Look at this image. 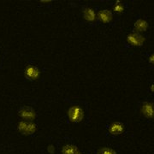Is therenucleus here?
<instances>
[{"label":"nucleus","instance_id":"obj_14","mask_svg":"<svg viewBox=\"0 0 154 154\" xmlns=\"http://www.w3.org/2000/svg\"><path fill=\"white\" fill-rule=\"evenodd\" d=\"M47 150H48V152H49L50 153L52 154V153H53V152H54V147H53L52 146H50Z\"/></svg>","mask_w":154,"mask_h":154},{"label":"nucleus","instance_id":"obj_7","mask_svg":"<svg viewBox=\"0 0 154 154\" xmlns=\"http://www.w3.org/2000/svg\"><path fill=\"white\" fill-rule=\"evenodd\" d=\"M113 18L112 12L108 10H104V11H100L98 13V19L103 23H109L111 22Z\"/></svg>","mask_w":154,"mask_h":154},{"label":"nucleus","instance_id":"obj_11","mask_svg":"<svg viewBox=\"0 0 154 154\" xmlns=\"http://www.w3.org/2000/svg\"><path fill=\"white\" fill-rule=\"evenodd\" d=\"M77 152H78L77 147L73 145H67L62 150L63 154H76Z\"/></svg>","mask_w":154,"mask_h":154},{"label":"nucleus","instance_id":"obj_1","mask_svg":"<svg viewBox=\"0 0 154 154\" xmlns=\"http://www.w3.org/2000/svg\"><path fill=\"white\" fill-rule=\"evenodd\" d=\"M68 116L72 122H80L84 117V111L80 106L74 105L68 110Z\"/></svg>","mask_w":154,"mask_h":154},{"label":"nucleus","instance_id":"obj_8","mask_svg":"<svg viewBox=\"0 0 154 154\" xmlns=\"http://www.w3.org/2000/svg\"><path fill=\"white\" fill-rule=\"evenodd\" d=\"M141 112L146 117L152 118L153 117V105L152 103L146 102L141 106Z\"/></svg>","mask_w":154,"mask_h":154},{"label":"nucleus","instance_id":"obj_12","mask_svg":"<svg viewBox=\"0 0 154 154\" xmlns=\"http://www.w3.org/2000/svg\"><path fill=\"white\" fill-rule=\"evenodd\" d=\"M98 154H116V152L113 149L109 148V147H104V148H101L99 150Z\"/></svg>","mask_w":154,"mask_h":154},{"label":"nucleus","instance_id":"obj_2","mask_svg":"<svg viewBox=\"0 0 154 154\" xmlns=\"http://www.w3.org/2000/svg\"><path fill=\"white\" fill-rule=\"evenodd\" d=\"M18 114L24 121L31 122L36 117V113H35L34 110L28 106H24V107L21 108L18 111Z\"/></svg>","mask_w":154,"mask_h":154},{"label":"nucleus","instance_id":"obj_16","mask_svg":"<svg viewBox=\"0 0 154 154\" xmlns=\"http://www.w3.org/2000/svg\"><path fill=\"white\" fill-rule=\"evenodd\" d=\"M76 154H82V153H79V152H77V153Z\"/></svg>","mask_w":154,"mask_h":154},{"label":"nucleus","instance_id":"obj_10","mask_svg":"<svg viewBox=\"0 0 154 154\" xmlns=\"http://www.w3.org/2000/svg\"><path fill=\"white\" fill-rule=\"evenodd\" d=\"M83 16L84 18L88 21V22H94L95 19H96V14L93 9H90V8H86L84 9L83 11Z\"/></svg>","mask_w":154,"mask_h":154},{"label":"nucleus","instance_id":"obj_9","mask_svg":"<svg viewBox=\"0 0 154 154\" xmlns=\"http://www.w3.org/2000/svg\"><path fill=\"white\" fill-rule=\"evenodd\" d=\"M134 30H135L136 33H142V32H145V31L147 30V28H148V23L146 22V21L142 20V19H140V20H138L137 22L134 23Z\"/></svg>","mask_w":154,"mask_h":154},{"label":"nucleus","instance_id":"obj_3","mask_svg":"<svg viewBox=\"0 0 154 154\" xmlns=\"http://www.w3.org/2000/svg\"><path fill=\"white\" fill-rule=\"evenodd\" d=\"M40 75V71L38 68L34 65H28V66L25 68V70H24V75L25 77L29 80V81H36Z\"/></svg>","mask_w":154,"mask_h":154},{"label":"nucleus","instance_id":"obj_13","mask_svg":"<svg viewBox=\"0 0 154 154\" xmlns=\"http://www.w3.org/2000/svg\"><path fill=\"white\" fill-rule=\"evenodd\" d=\"M113 11H115L116 13H119V14L122 13L124 11V6L122 5V4H120V3H117L113 7Z\"/></svg>","mask_w":154,"mask_h":154},{"label":"nucleus","instance_id":"obj_4","mask_svg":"<svg viewBox=\"0 0 154 154\" xmlns=\"http://www.w3.org/2000/svg\"><path fill=\"white\" fill-rule=\"evenodd\" d=\"M18 128L24 134H32L36 131V125L31 122L22 121L18 125Z\"/></svg>","mask_w":154,"mask_h":154},{"label":"nucleus","instance_id":"obj_15","mask_svg":"<svg viewBox=\"0 0 154 154\" xmlns=\"http://www.w3.org/2000/svg\"><path fill=\"white\" fill-rule=\"evenodd\" d=\"M149 62H150V63L152 62V63H153V55H152L150 57V60H149Z\"/></svg>","mask_w":154,"mask_h":154},{"label":"nucleus","instance_id":"obj_6","mask_svg":"<svg viewBox=\"0 0 154 154\" xmlns=\"http://www.w3.org/2000/svg\"><path fill=\"white\" fill-rule=\"evenodd\" d=\"M123 131H124V125L119 122H115L111 123L109 127V132L112 135H119Z\"/></svg>","mask_w":154,"mask_h":154},{"label":"nucleus","instance_id":"obj_5","mask_svg":"<svg viewBox=\"0 0 154 154\" xmlns=\"http://www.w3.org/2000/svg\"><path fill=\"white\" fill-rule=\"evenodd\" d=\"M127 40H128V43L133 46H141L145 41V38L140 33H134L128 36Z\"/></svg>","mask_w":154,"mask_h":154}]
</instances>
